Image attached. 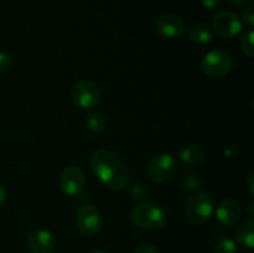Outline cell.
Returning a JSON list of instances; mask_svg holds the SVG:
<instances>
[{
	"instance_id": "cell-7",
	"label": "cell",
	"mask_w": 254,
	"mask_h": 253,
	"mask_svg": "<svg viewBox=\"0 0 254 253\" xmlns=\"http://www.w3.org/2000/svg\"><path fill=\"white\" fill-rule=\"evenodd\" d=\"M202 69L207 76L221 78L226 76L233 67V59L223 50H212L202 59Z\"/></svg>"
},
{
	"instance_id": "cell-5",
	"label": "cell",
	"mask_w": 254,
	"mask_h": 253,
	"mask_svg": "<svg viewBox=\"0 0 254 253\" xmlns=\"http://www.w3.org/2000/svg\"><path fill=\"white\" fill-rule=\"evenodd\" d=\"M76 223L82 235L86 237H94L103 230V216L96 206L84 203L77 211Z\"/></svg>"
},
{
	"instance_id": "cell-14",
	"label": "cell",
	"mask_w": 254,
	"mask_h": 253,
	"mask_svg": "<svg viewBox=\"0 0 254 253\" xmlns=\"http://www.w3.org/2000/svg\"><path fill=\"white\" fill-rule=\"evenodd\" d=\"M236 241L238 245L247 250L254 247V221L252 218L241 223L236 230Z\"/></svg>"
},
{
	"instance_id": "cell-23",
	"label": "cell",
	"mask_w": 254,
	"mask_h": 253,
	"mask_svg": "<svg viewBox=\"0 0 254 253\" xmlns=\"http://www.w3.org/2000/svg\"><path fill=\"white\" fill-rule=\"evenodd\" d=\"M222 0H201V4H202L203 7L206 9L211 10V9H215V7L220 6Z\"/></svg>"
},
{
	"instance_id": "cell-25",
	"label": "cell",
	"mask_w": 254,
	"mask_h": 253,
	"mask_svg": "<svg viewBox=\"0 0 254 253\" xmlns=\"http://www.w3.org/2000/svg\"><path fill=\"white\" fill-rule=\"evenodd\" d=\"M228 1L236 6H246V5H250L252 0H228Z\"/></svg>"
},
{
	"instance_id": "cell-4",
	"label": "cell",
	"mask_w": 254,
	"mask_h": 253,
	"mask_svg": "<svg viewBox=\"0 0 254 253\" xmlns=\"http://www.w3.org/2000/svg\"><path fill=\"white\" fill-rule=\"evenodd\" d=\"M179 170V163L173 155L166 153L156 154L149 161L148 178L155 184H163L170 180Z\"/></svg>"
},
{
	"instance_id": "cell-22",
	"label": "cell",
	"mask_w": 254,
	"mask_h": 253,
	"mask_svg": "<svg viewBox=\"0 0 254 253\" xmlns=\"http://www.w3.org/2000/svg\"><path fill=\"white\" fill-rule=\"evenodd\" d=\"M133 253H160L156 247L151 245H143L136 248Z\"/></svg>"
},
{
	"instance_id": "cell-21",
	"label": "cell",
	"mask_w": 254,
	"mask_h": 253,
	"mask_svg": "<svg viewBox=\"0 0 254 253\" xmlns=\"http://www.w3.org/2000/svg\"><path fill=\"white\" fill-rule=\"evenodd\" d=\"M11 57L6 52H0V73H5L11 67Z\"/></svg>"
},
{
	"instance_id": "cell-11",
	"label": "cell",
	"mask_w": 254,
	"mask_h": 253,
	"mask_svg": "<svg viewBox=\"0 0 254 253\" xmlns=\"http://www.w3.org/2000/svg\"><path fill=\"white\" fill-rule=\"evenodd\" d=\"M242 216V206L235 198H225L216 207V218L222 226H233Z\"/></svg>"
},
{
	"instance_id": "cell-6",
	"label": "cell",
	"mask_w": 254,
	"mask_h": 253,
	"mask_svg": "<svg viewBox=\"0 0 254 253\" xmlns=\"http://www.w3.org/2000/svg\"><path fill=\"white\" fill-rule=\"evenodd\" d=\"M72 99L82 109H93L102 99V92L98 84L89 79L76 82L72 88Z\"/></svg>"
},
{
	"instance_id": "cell-1",
	"label": "cell",
	"mask_w": 254,
	"mask_h": 253,
	"mask_svg": "<svg viewBox=\"0 0 254 253\" xmlns=\"http://www.w3.org/2000/svg\"><path fill=\"white\" fill-rule=\"evenodd\" d=\"M91 169L106 188L119 191L131 180V173L116 153L107 149L96 150L91 156Z\"/></svg>"
},
{
	"instance_id": "cell-3",
	"label": "cell",
	"mask_w": 254,
	"mask_h": 253,
	"mask_svg": "<svg viewBox=\"0 0 254 253\" xmlns=\"http://www.w3.org/2000/svg\"><path fill=\"white\" fill-rule=\"evenodd\" d=\"M213 211H215V206H213L212 197L210 193L205 191H197L192 193L188 198L185 206V213L188 218L191 222L197 223V225L205 223L206 221L210 220Z\"/></svg>"
},
{
	"instance_id": "cell-13",
	"label": "cell",
	"mask_w": 254,
	"mask_h": 253,
	"mask_svg": "<svg viewBox=\"0 0 254 253\" xmlns=\"http://www.w3.org/2000/svg\"><path fill=\"white\" fill-rule=\"evenodd\" d=\"M179 158L185 165L198 166L205 159V151L197 144H188L180 150Z\"/></svg>"
},
{
	"instance_id": "cell-20",
	"label": "cell",
	"mask_w": 254,
	"mask_h": 253,
	"mask_svg": "<svg viewBox=\"0 0 254 253\" xmlns=\"http://www.w3.org/2000/svg\"><path fill=\"white\" fill-rule=\"evenodd\" d=\"M242 20L245 24H247L248 26L252 27L254 25V6L253 5H247L245 7L242 12Z\"/></svg>"
},
{
	"instance_id": "cell-27",
	"label": "cell",
	"mask_w": 254,
	"mask_h": 253,
	"mask_svg": "<svg viewBox=\"0 0 254 253\" xmlns=\"http://www.w3.org/2000/svg\"><path fill=\"white\" fill-rule=\"evenodd\" d=\"M89 253H106V252H103V251H92V252Z\"/></svg>"
},
{
	"instance_id": "cell-15",
	"label": "cell",
	"mask_w": 254,
	"mask_h": 253,
	"mask_svg": "<svg viewBox=\"0 0 254 253\" xmlns=\"http://www.w3.org/2000/svg\"><path fill=\"white\" fill-rule=\"evenodd\" d=\"M189 39L197 45H205L212 40L213 30L203 22H197L193 24L188 31Z\"/></svg>"
},
{
	"instance_id": "cell-8",
	"label": "cell",
	"mask_w": 254,
	"mask_h": 253,
	"mask_svg": "<svg viewBox=\"0 0 254 253\" xmlns=\"http://www.w3.org/2000/svg\"><path fill=\"white\" fill-rule=\"evenodd\" d=\"M212 27L221 37L232 39L242 31V20L232 11H220L213 17Z\"/></svg>"
},
{
	"instance_id": "cell-19",
	"label": "cell",
	"mask_w": 254,
	"mask_h": 253,
	"mask_svg": "<svg viewBox=\"0 0 254 253\" xmlns=\"http://www.w3.org/2000/svg\"><path fill=\"white\" fill-rule=\"evenodd\" d=\"M201 186V181L198 180V178L192 174H189V175L184 176L183 180H181V188L186 191H193L196 189H198Z\"/></svg>"
},
{
	"instance_id": "cell-9",
	"label": "cell",
	"mask_w": 254,
	"mask_h": 253,
	"mask_svg": "<svg viewBox=\"0 0 254 253\" xmlns=\"http://www.w3.org/2000/svg\"><path fill=\"white\" fill-rule=\"evenodd\" d=\"M86 184L84 174L78 166H67L60 175V186L62 191L68 196H77L82 192Z\"/></svg>"
},
{
	"instance_id": "cell-24",
	"label": "cell",
	"mask_w": 254,
	"mask_h": 253,
	"mask_svg": "<svg viewBox=\"0 0 254 253\" xmlns=\"http://www.w3.org/2000/svg\"><path fill=\"white\" fill-rule=\"evenodd\" d=\"M5 200H6V189H5L4 184L0 183V207L4 205Z\"/></svg>"
},
{
	"instance_id": "cell-2",
	"label": "cell",
	"mask_w": 254,
	"mask_h": 253,
	"mask_svg": "<svg viewBox=\"0 0 254 253\" xmlns=\"http://www.w3.org/2000/svg\"><path fill=\"white\" fill-rule=\"evenodd\" d=\"M130 220L136 227L146 231H159L165 227L166 213L163 208L150 202H141L134 206Z\"/></svg>"
},
{
	"instance_id": "cell-26",
	"label": "cell",
	"mask_w": 254,
	"mask_h": 253,
	"mask_svg": "<svg viewBox=\"0 0 254 253\" xmlns=\"http://www.w3.org/2000/svg\"><path fill=\"white\" fill-rule=\"evenodd\" d=\"M253 178H254V173H251L250 176H248V180H247L248 189H250L251 193L254 192V190H253Z\"/></svg>"
},
{
	"instance_id": "cell-16",
	"label": "cell",
	"mask_w": 254,
	"mask_h": 253,
	"mask_svg": "<svg viewBox=\"0 0 254 253\" xmlns=\"http://www.w3.org/2000/svg\"><path fill=\"white\" fill-rule=\"evenodd\" d=\"M86 126L88 130L93 134H101L106 130L107 128V121L104 116L99 112H93L87 116Z\"/></svg>"
},
{
	"instance_id": "cell-12",
	"label": "cell",
	"mask_w": 254,
	"mask_h": 253,
	"mask_svg": "<svg viewBox=\"0 0 254 253\" xmlns=\"http://www.w3.org/2000/svg\"><path fill=\"white\" fill-rule=\"evenodd\" d=\"M26 245L31 253H52L56 242L52 233L49 231L35 230L27 236Z\"/></svg>"
},
{
	"instance_id": "cell-17",
	"label": "cell",
	"mask_w": 254,
	"mask_h": 253,
	"mask_svg": "<svg viewBox=\"0 0 254 253\" xmlns=\"http://www.w3.org/2000/svg\"><path fill=\"white\" fill-rule=\"evenodd\" d=\"M213 253H237V246L235 241L228 237H223L216 242Z\"/></svg>"
},
{
	"instance_id": "cell-10",
	"label": "cell",
	"mask_w": 254,
	"mask_h": 253,
	"mask_svg": "<svg viewBox=\"0 0 254 253\" xmlns=\"http://www.w3.org/2000/svg\"><path fill=\"white\" fill-rule=\"evenodd\" d=\"M156 31L166 39H178L185 31V21L179 15L164 14L155 22Z\"/></svg>"
},
{
	"instance_id": "cell-18",
	"label": "cell",
	"mask_w": 254,
	"mask_h": 253,
	"mask_svg": "<svg viewBox=\"0 0 254 253\" xmlns=\"http://www.w3.org/2000/svg\"><path fill=\"white\" fill-rule=\"evenodd\" d=\"M253 37H254V32L252 27L248 29L247 31L243 32L242 37H241V49H242V51L245 52V55H247L248 57L254 56Z\"/></svg>"
}]
</instances>
